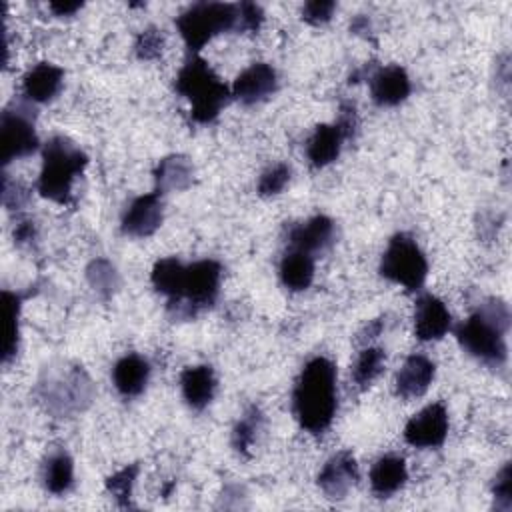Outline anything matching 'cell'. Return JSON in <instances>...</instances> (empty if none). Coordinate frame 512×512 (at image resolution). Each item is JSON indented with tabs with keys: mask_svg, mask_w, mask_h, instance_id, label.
Wrapping results in <instances>:
<instances>
[{
	"mask_svg": "<svg viewBox=\"0 0 512 512\" xmlns=\"http://www.w3.org/2000/svg\"><path fill=\"white\" fill-rule=\"evenodd\" d=\"M386 364V352L380 346H364L352 366V380L360 390H366L382 372Z\"/></svg>",
	"mask_w": 512,
	"mask_h": 512,
	"instance_id": "30",
	"label": "cell"
},
{
	"mask_svg": "<svg viewBox=\"0 0 512 512\" xmlns=\"http://www.w3.org/2000/svg\"><path fill=\"white\" fill-rule=\"evenodd\" d=\"M380 332H382V318L370 320V322L364 326V330L358 334V342H360L362 346H368L370 340H374Z\"/></svg>",
	"mask_w": 512,
	"mask_h": 512,
	"instance_id": "39",
	"label": "cell"
},
{
	"mask_svg": "<svg viewBox=\"0 0 512 512\" xmlns=\"http://www.w3.org/2000/svg\"><path fill=\"white\" fill-rule=\"evenodd\" d=\"M508 328V304L500 298H490L454 328V336L466 354L490 368H502L508 358Z\"/></svg>",
	"mask_w": 512,
	"mask_h": 512,
	"instance_id": "2",
	"label": "cell"
},
{
	"mask_svg": "<svg viewBox=\"0 0 512 512\" xmlns=\"http://www.w3.org/2000/svg\"><path fill=\"white\" fill-rule=\"evenodd\" d=\"M216 386H218L216 374L208 364L186 366L180 374L182 398L196 412L204 410L212 402L216 394Z\"/></svg>",
	"mask_w": 512,
	"mask_h": 512,
	"instance_id": "18",
	"label": "cell"
},
{
	"mask_svg": "<svg viewBox=\"0 0 512 512\" xmlns=\"http://www.w3.org/2000/svg\"><path fill=\"white\" fill-rule=\"evenodd\" d=\"M264 22L262 6L254 2L236 4V32H258Z\"/></svg>",
	"mask_w": 512,
	"mask_h": 512,
	"instance_id": "35",
	"label": "cell"
},
{
	"mask_svg": "<svg viewBox=\"0 0 512 512\" xmlns=\"http://www.w3.org/2000/svg\"><path fill=\"white\" fill-rule=\"evenodd\" d=\"M174 88L190 102V116L198 124L214 122L232 98L230 88L198 54H190L184 62Z\"/></svg>",
	"mask_w": 512,
	"mask_h": 512,
	"instance_id": "3",
	"label": "cell"
},
{
	"mask_svg": "<svg viewBox=\"0 0 512 512\" xmlns=\"http://www.w3.org/2000/svg\"><path fill=\"white\" fill-rule=\"evenodd\" d=\"M278 274H280V282L288 290L302 292L314 280V256L300 250H288L280 260Z\"/></svg>",
	"mask_w": 512,
	"mask_h": 512,
	"instance_id": "24",
	"label": "cell"
},
{
	"mask_svg": "<svg viewBox=\"0 0 512 512\" xmlns=\"http://www.w3.org/2000/svg\"><path fill=\"white\" fill-rule=\"evenodd\" d=\"M450 428L448 410L442 402H432L418 410L404 426V440L414 448H438Z\"/></svg>",
	"mask_w": 512,
	"mask_h": 512,
	"instance_id": "10",
	"label": "cell"
},
{
	"mask_svg": "<svg viewBox=\"0 0 512 512\" xmlns=\"http://www.w3.org/2000/svg\"><path fill=\"white\" fill-rule=\"evenodd\" d=\"M278 90V74L268 62H254L232 82L230 94L238 102L252 106L268 100Z\"/></svg>",
	"mask_w": 512,
	"mask_h": 512,
	"instance_id": "13",
	"label": "cell"
},
{
	"mask_svg": "<svg viewBox=\"0 0 512 512\" xmlns=\"http://www.w3.org/2000/svg\"><path fill=\"white\" fill-rule=\"evenodd\" d=\"M42 484L54 496H62V494L72 490V486H74V462H72L68 452L56 450L44 460V464H42Z\"/></svg>",
	"mask_w": 512,
	"mask_h": 512,
	"instance_id": "25",
	"label": "cell"
},
{
	"mask_svg": "<svg viewBox=\"0 0 512 512\" xmlns=\"http://www.w3.org/2000/svg\"><path fill=\"white\" fill-rule=\"evenodd\" d=\"M358 478L360 470L356 458L352 456V452L342 450L324 462L316 476V482L326 498L342 500L358 484Z\"/></svg>",
	"mask_w": 512,
	"mask_h": 512,
	"instance_id": "12",
	"label": "cell"
},
{
	"mask_svg": "<svg viewBox=\"0 0 512 512\" xmlns=\"http://www.w3.org/2000/svg\"><path fill=\"white\" fill-rule=\"evenodd\" d=\"M138 470H140L138 464H128V466L120 468L118 472H114L112 476L106 478V490L120 508H130L132 506V490H134V484H136Z\"/></svg>",
	"mask_w": 512,
	"mask_h": 512,
	"instance_id": "31",
	"label": "cell"
},
{
	"mask_svg": "<svg viewBox=\"0 0 512 512\" xmlns=\"http://www.w3.org/2000/svg\"><path fill=\"white\" fill-rule=\"evenodd\" d=\"M334 232H336L334 220L324 214H316L290 228L288 244H290V250H300L314 256L332 246Z\"/></svg>",
	"mask_w": 512,
	"mask_h": 512,
	"instance_id": "16",
	"label": "cell"
},
{
	"mask_svg": "<svg viewBox=\"0 0 512 512\" xmlns=\"http://www.w3.org/2000/svg\"><path fill=\"white\" fill-rule=\"evenodd\" d=\"M336 406V366L326 356H314L302 366L294 382V418L306 432L322 434L330 428Z\"/></svg>",
	"mask_w": 512,
	"mask_h": 512,
	"instance_id": "1",
	"label": "cell"
},
{
	"mask_svg": "<svg viewBox=\"0 0 512 512\" xmlns=\"http://www.w3.org/2000/svg\"><path fill=\"white\" fill-rule=\"evenodd\" d=\"M380 274L406 290H420L428 276V260L416 240L404 232L388 240L380 258Z\"/></svg>",
	"mask_w": 512,
	"mask_h": 512,
	"instance_id": "7",
	"label": "cell"
},
{
	"mask_svg": "<svg viewBox=\"0 0 512 512\" xmlns=\"http://www.w3.org/2000/svg\"><path fill=\"white\" fill-rule=\"evenodd\" d=\"M492 498H494V506L500 512H510L512 508V466L510 462H506L500 472L494 478L492 484Z\"/></svg>",
	"mask_w": 512,
	"mask_h": 512,
	"instance_id": "34",
	"label": "cell"
},
{
	"mask_svg": "<svg viewBox=\"0 0 512 512\" xmlns=\"http://www.w3.org/2000/svg\"><path fill=\"white\" fill-rule=\"evenodd\" d=\"M436 366L424 354H412L404 360L400 370L396 372L394 390L402 400H416L426 394L430 384L434 382Z\"/></svg>",
	"mask_w": 512,
	"mask_h": 512,
	"instance_id": "17",
	"label": "cell"
},
{
	"mask_svg": "<svg viewBox=\"0 0 512 512\" xmlns=\"http://www.w3.org/2000/svg\"><path fill=\"white\" fill-rule=\"evenodd\" d=\"M264 424V416L256 406H250L242 418L236 422L234 430H232V448L236 450L238 456H252V448L258 440V434L262 430Z\"/></svg>",
	"mask_w": 512,
	"mask_h": 512,
	"instance_id": "29",
	"label": "cell"
},
{
	"mask_svg": "<svg viewBox=\"0 0 512 512\" xmlns=\"http://www.w3.org/2000/svg\"><path fill=\"white\" fill-rule=\"evenodd\" d=\"M38 134L34 128V112L22 102L4 108L0 120V158L8 166L12 160L26 158L38 150Z\"/></svg>",
	"mask_w": 512,
	"mask_h": 512,
	"instance_id": "9",
	"label": "cell"
},
{
	"mask_svg": "<svg viewBox=\"0 0 512 512\" xmlns=\"http://www.w3.org/2000/svg\"><path fill=\"white\" fill-rule=\"evenodd\" d=\"M20 310L22 298L16 292L2 290V312H4V340H2V364H8L20 344Z\"/></svg>",
	"mask_w": 512,
	"mask_h": 512,
	"instance_id": "26",
	"label": "cell"
},
{
	"mask_svg": "<svg viewBox=\"0 0 512 512\" xmlns=\"http://www.w3.org/2000/svg\"><path fill=\"white\" fill-rule=\"evenodd\" d=\"M344 140H348V136L338 122L316 126L306 142V158L310 166L326 168L328 164H332L340 156Z\"/></svg>",
	"mask_w": 512,
	"mask_h": 512,
	"instance_id": "19",
	"label": "cell"
},
{
	"mask_svg": "<svg viewBox=\"0 0 512 512\" xmlns=\"http://www.w3.org/2000/svg\"><path fill=\"white\" fill-rule=\"evenodd\" d=\"M164 220V204L160 192H148L136 196L122 214L120 228L126 236L148 238L152 236Z\"/></svg>",
	"mask_w": 512,
	"mask_h": 512,
	"instance_id": "11",
	"label": "cell"
},
{
	"mask_svg": "<svg viewBox=\"0 0 512 512\" xmlns=\"http://www.w3.org/2000/svg\"><path fill=\"white\" fill-rule=\"evenodd\" d=\"M290 176H292V170H290V166L284 164V162H278V164L268 166V168L260 174V180H258V194L264 196V198H270V196L280 194V192L288 186Z\"/></svg>",
	"mask_w": 512,
	"mask_h": 512,
	"instance_id": "32",
	"label": "cell"
},
{
	"mask_svg": "<svg viewBox=\"0 0 512 512\" xmlns=\"http://www.w3.org/2000/svg\"><path fill=\"white\" fill-rule=\"evenodd\" d=\"M222 266L216 260L204 258L186 264L180 294L168 302V310L174 318H194L202 310L210 308L220 292Z\"/></svg>",
	"mask_w": 512,
	"mask_h": 512,
	"instance_id": "6",
	"label": "cell"
},
{
	"mask_svg": "<svg viewBox=\"0 0 512 512\" xmlns=\"http://www.w3.org/2000/svg\"><path fill=\"white\" fill-rule=\"evenodd\" d=\"M84 4L82 2H52L50 4V10L56 14V16H74Z\"/></svg>",
	"mask_w": 512,
	"mask_h": 512,
	"instance_id": "40",
	"label": "cell"
},
{
	"mask_svg": "<svg viewBox=\"0 0 512 512\" xmlns=\"http://www.w3.org/2000/svg\"><path fill=\"white\" fill-rule=\"evenodd\" d=\"M88 156L68 138L54 136L42 148V168L36 180L40 196L56 202L70 204L76 178L84 172Z\"/></svg>",
	"mask_w": 512,
	"mask_h": 512,
	"instance_id": "4",
	"label": "cell"
},
{
	"mask_svg": "<svg viewBox=\"0 0 512 512\" xmlns=\"http://www.w3.org/2000/svg\"><path fill=\"white\" fill-rule=\"evenodd\" d=\"M164 44H166V38H164L162 30L148 26L136 36L134 52L140 60H156L162 54Z\"/></svg>",
	"mask_w": 512,
	"mask_h": 512,
	"instance_id": "33",
	"label": "cell"
},
{
	"mask_svg": "<svg viewBox=\"0 0 512 512\" xmlns=\"http://www.w3.org/2000/svg\"><path fill=\"white\" fill-rule=\"evenodd\" d=\"M184 270H186V264H182L178 258L174 256L162 258L154 264L150 272V282L158 294L166 296V300L172 302L180 294Z\"/></svg>",
	"mask_w": 512,
	"mask_h": 512,
	"instance_id": "27",
	"label": "cell"
},
{
	"mask_svg": "<svg viewBox=\"0 0 512 512\" xmlns=\"http://www.w3.org/2000/svg\"><path fill=\"white\" fill-rule=\"evenodd\" d=\"M86 280L100 300H110L120 288V274L108 258H94L86 266Z\"/></svg>",
	"mask_w": 512,
	"mask_h": 512,
	"instance_id": "28",
	"label": "cell"
},
{
	"mask_svg": "<svg viewBox=\"0 0 512 512\" xmlns=\"http://www.w3.org/2000/svg\"><path fill=\"white\" fill-rule=\"evenodd\" d=\"M368 28H370V22H368V18H366V16H356V18L352 20V24H350V30H352V32H356V34L366 32Z\"/></svg>",
	"mask_w": 512,
	"mask_h": 512,
	"instance_id": "41",
	"label": "cell"
},
{
	"mask_svg": "<svg viewBox=\"0 0 512 512\" xmlns=\"http://www.w3.org/2000/svg\"><path fill=\"white\" fill-rule=\"evenodd\" d=\"M176 28L188 50L198 54L214 36L236 32V4L196 2L178 14Z\"/></svg>",
	"mask_w": 512,
	"mask_h": 512,
	"instance_id": "5",
	"label": "cell"
},
{
	"mask_svg": "<svg viewBox=\"0 0 512 512\" xmlns=\"http://www.w3.org/2000/svg\"><path fill=\"white\" fill-rule=\"evenodd\" d=\"M28 194L24 190V186L20 182H12L8 178V174H4L2 178V202L8 210H14V208H20L24 202H26Z\"/></svg>",
	"mask_w": 512,
	"mask_h": 512,
	"instance_id": "37",
	"label": "cell"
},
{
	"mask_svg": "<svg viewBox=\"0 0 512 512\" xmlns=\"http://www.w3.org/2000/svg\"><path fill=\"white\" fill-rule=\"evenodd\" d=\"M194 182V164L184 154L164 156L154 168V186L160 194L182 192Z\"/></svg>",
	"mask_w": 512,
	"mask_h": 512,
	"instance_id": "22",
	"label": "cell"
},
{
	"mask_svg": "<svg viewBox=\"0 0 512 512\" xmlns=\"http://www.w3.org/2000/svg\"><path fill=\"white\" fill-rule=\"evenodd\" d=\"M452 316L446 304L434 294H422L414 306V334L422 342H434L448 334Z\"/></svg>",
	"mask_w": 512,
	"mask_h": 512,
	"instance_id": "15",
	"label": "cell"
},
{
	"mask_svg": "<svg viewBox=\"0 0 512 512\" xmlns=\"http://www.w3.org/2000/svg\"><path fill=\"white\" fill-rule=\"evenodd\" d=\"M150 380V364L144 356L140 354H124L122 358L116 360L112 368V382L114 388L124 396V398H134L140 396Z\"/></svg>",
	"mask_w": 512,
	"mask_h": 512,
	"instance_id": "21",
	"label": "cell"
},
{
	"mask_svg": "<svg viewBox=\"0 0 512 512\" xmlns=\"http://www.w3.org/2000/svg\"><path fill=\"white\" fill-rule=\"evenodd\" d=\"M64 84V70L52 62H40L30 68L22 80V94L32 104L50 102Z\"/></svg>",
	"mask_w": 512,
	"mask_h": 512,
	"instance_id": "20",
	"label": "cell"
},
{
	"mask_svg": "<svg viewBox=\"0 0 512 512\" xmlns=\"http://www.w3.org/2000/svg\"><path fill=\"white\" fill-rule=\"evenodd\" d=\"M14 240H16V244H30V242H34L36 240V226H34V222L32 220H20L18 224H16V228H14Z\"/></svg>",
	"mask_w": 512,
	"mask_h": 512,
	"instance_id": "38",
	"label": "cell"
},
{
	"mask_svg": "<svg viewBox=\"0 0 512 512\" xmlns=\"http://www.w3.org/2000/svg\"><path fill=\"white\" fill-rule=\"evenodd\" d=\"M368 84H370V96L374 104L382 108L402 104L412 92L410 76L398 64L374 68L368 76Z\"/></svg>",
	"mask_w": 512,
	"mask_h": 512,
	"instance_id": "14",
	"label": "cell"
},
{
	"mask_svg": "<svg viewBox=\"0 0 512 512\" xmlns=\"http://www.w3.org/2000/svg\"><path fill=\"white\" fill-rule=\"evenodd\" d=\"M408 480V468L404 458L386 454L374 462L370 468V488L378 498H390Z\"/></svg>",
	"mask_w": 512,
	"mask_h": 512,
	"instance_id": "23",
	"label": "cell"
},
{
	"mask_svg": "<svg viewBox=\"0 0 512 512\" xmlns=\"http://www.w3.org/2000/svg\"><path fill=\"white\" fill-rule=\"evenodd\" d=\"M336 10V2L332 0H314V2H306L302 6V20L312 24V26H322L326 22H330L332 14Z\"/></svg>",
	"mask_w": 512,
	"mask_h": 512,
	"instance_id": "36",
	"label": "cell"
},
{
	"mask_svg": "<svg viewBox=\"0 0 512 512\" xmlns=\"http://www.w3.org/2000/svg\"><path fill=\"white\" fill-rule=\"evenodd\" d=\"M40 396L46 408L58 416L82 412L94 398V386L82 366L60 370L40 382Z\"/></svg>",
	"mask_w": 512,
	"mask_h": 512,
	"instance_id": "8",
	"label": "cell"
}]
</instances>
